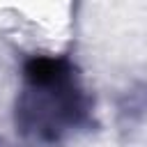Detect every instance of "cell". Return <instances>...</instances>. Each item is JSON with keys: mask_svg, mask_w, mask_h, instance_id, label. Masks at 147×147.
<instances>
[{"mask_svg": "<svg viewBox=\"0 0 147 147\" xmlns=\"http://www.w3.org/2000/svg\"><path fill=\"white\" fill-rule=\"evenodd\" d=\"M28 90L18 103L16 122L41 138H57L83 115L80 92L67 60L32 57L25 64Z\"/></svg>", "mask_w": 147, "mask_h": 147, "instance_id": "1", "label": "cell"}]
</instances>
